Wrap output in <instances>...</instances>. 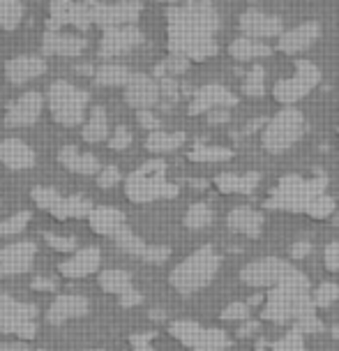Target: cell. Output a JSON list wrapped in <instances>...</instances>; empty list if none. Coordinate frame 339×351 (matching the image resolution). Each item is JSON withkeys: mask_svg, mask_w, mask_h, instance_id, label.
<instances>
[{"mask_svg": "<svg viewBox=\"0 0 339 351\" xmlns=\"http://www.w3.org/2000/svg\"><path fill=\"white\" fill-rule=\"evenodd\" d=\"M168 51L190 60H208L217 56L215 33L222 26L219 12L210 0H190L166 12Z\"/></svg>", "mask_w": 339, "mask_h": 351, "instance_id": "obj_1", "label": "cell"}, {"mask_svg": "<svg viewBox=\"0 0 339 351\" xmlns=\"http://www.w3.org/2000/svg\"><path fill=\"white\" fill-rule=\"evenodd\" d=\"M268 208L305 213L310 217L325 219L335 215V199L325 194V180L318 178H300V176H286L277 187L270 192Z\"/></svg>", "mask_w": 339, "mask_h": 351, "instance_id": "obj_2", "label": "cell"}, {"mask_svg": "<svg viewBox=\"0 0 339 351\" xmlns=\"http://www.w3.org/2000/svg\"><path fill=\"white\" fill-rule=\"evenodd\" d=\"M219 254L210 245L199 247L197 252H192L185 261H180L178 266L171 271V287L183 296L201 291L203 287H208L212 278L219 271Z\"/></svg>", "mask_w": 339, "mask_h": 351, "instance_id": "obj_3", "label": "cell"}, {"mask_svg": "<svg viewBox=\"0 0 339 351\" xmlns=\"http://www.w3.org/2000/svg\"><path fill=\"white\" fill-rule=\"evenodd\" d=\"M180 192L178 185L166 180V165L162 160H150L131 171L125 180V194L134 204H150L157 199H171Z\"/></svg>", "mask_w": 339, "mask_h": 351, "instance_id": "obj_4", "label": "cell"}, {"mask_svg": "<svg viewBox=\"0 0 339 351\" xmlns=\"http://www.w3.org/2000/svg\"><path fill=\"white\" fill-rule=\"evenodd\" d=\"M303 134H305V116L298 109H293V106H284V109L277 111L266 123L261 134V143L268 153L279 155L286 153Z\"/></svg>", "mask_w": 339, "mask_h": 351, "instance_id": "obj_5", "label": "cell"}, {"mask_svg": "<svg viewBox=\"0 0 339 351\" xmlns=\"http://www.w3.org/2000/svg\"><path fill=\"white\" fill-rule=\"evenodd\" d=\"M88 102H90V95L70 81H53L49 86V109L58 125H65V128L79 125L86 116Z\"/></svg>", "mask_w": 339, "mask_h": 351, "instance_id": "obj_6", "label": "cell"}, {"mask_svg": "<svg viewBox=\"0 0 339 351\" xmlns=\"http://www.w3.org/2000/svg\"><path fill=\"white\" fill-rule=\"evenodd\" d=\"M300 271L291 261L277 259V256H266V259H256L240 271L242 285L254 287V289H273L281 282L291 280Z\"/></svg>", "mask_w": 339, "mask_h": 351, "instance_id": "obj_7", "label": "cell"}, {"mask_svg": "<svg viewBox=\"0 0 339 351\" xmlns=\"http://www.w3.org/2000/svg\"><path fill=\"white\" fill-rule=\"evenodd\" d=\"M35 315V305L21 303V300H14L5 291H0V333L16 335L21 340H33L37 335Z\"/></svg>", "mask_w": 339, "mask_h": 351, "instance_id": "obj_8", "label": "cell"}, {"mask_svg": "<svg viewBox=\"0 0 339 351\" xmlns=\"http://www.w3.org/2000/svg\"><path fill=\"white\" fill-rule=\"evenodd\" d=\"M321 81V70L314 65L312 60H298L296 62V74L288 79H281L275 84L273 95L279 104L284 106H293L296 102H300L303 97H307L314 88L318 86Z\"/></svg>", "mask_w": 339, "mask_h": 351, "instance_id": "obj_9", "label": "cell"}, {"mask_svg": "<svg viewBox=\"0 0 339 351\" xmlns=\"http://www.w3.org/2000/svg\"><path fill=\"white\" fill-rule=\"evenodd\" d=\"M168 333L185 347H190L194 351H222L231 344L229 335L219 328H205L197 322L190 319H180L168 326Z\"/></svg>", "mask_w": 339, "mask_h": 351, "instance_id": "obj_10", "label": "cell"}, {"mask_svg": "<svg viewBox=\"0 0 339 351\" xmlns=\"http://www.w3.org/2000/svg\"><path fill=\"white\" fill-rule=\"evenodd\" d=\"M143 12V5L139 0H123V3H97L90 0V16L92 23L104 30L118 28V26H134Z\"/></svg>", "mask_w": 339, "mask_h": 351, "instance_id": "obj_11", "label": "cell"}, {"mask_svg": "<svg viewBox=\"0 0 339 351\" xmlns=\"http://www.w3.org/2000/svg\"><path fill=\"white\" fill-rule=\"evenodd\" d=\"M62 26H77L86 30L92 26L90 0H53L49 8V30H60Z\"/></svg>", "mask_w": 339, "mask_h": 351, "instance_id": "obj_12", "label": "cell"}, {"mask_svg": "<svg viewBox=\"0 0 339 351\" xmlns=\"http://www.w3.org/2000/svg\"><path fill=\"white\" fill-rule=\"evenodd\" d=\"M37 254V245L33 241L10 243L0 250V278H14L30 271Z\"/></svg>", "mask_w": 339, "mask_h": 351, "instance_id": "obj_13", "label": "cell"}, {"mask_svg": "<svg viewBox=\"0 0 339 351\" xmlns=\"http://www.w3.org/2000/svg\"><path fill=\"white\" fill-rule=\"evenodd\" d=\"M113 241H116V245L121 247L123 252H127L131 256H139V259L148 261V263H164L168 259V254H171V250L166 245H146V243H143L127 224L113 236Z\"/></svg>", "mask_w": 339, "mask_h": 351, "instance_id": "obj_14", "label": "cell"}, {"mask_svg": "<svg viewBox=\"0 0 339 351\" xmlns=\"http://www.w3.org/2000/svg\"><path fill=\"white\" fill-rule=\"evenodd\" d=\"M143 44V33L136 26H118L104 30V37L99 42V56L104 58H116L136 49Z\"/></svg>", "mask_w": 339, "mask_h": 351, "instance_id": "obj_15", "label": "cell"}, {"mask_svg": "<svg viewBox=\"0 0 339 351\" xmlns=\"http://www.w3.org/2000/svg\"><path fill=\"white\" fill-rule=\"evenodd\" d=\"M238 26H240L242 35L254 37V40H268V37H279L284 33L281 19L275 14H268V12H261V10L242 12Z\"/></svg>", "mask_w": 339, "mask_h": 351, "instance_id": "obj_16", "label": "cell"}, {"mask_svg": "<svg viewBox=\"0 0 339 351\" xmlns=\"http://www.w3.org/2000/svg\"><path fill=\"white\" fill-rule=\"evenodd\" d=\"M162 99L160 81L148 74H131L129 84L125 86V102L134 109H153Z\"/></svg>", "mask_w": 339, "mask_h": 351, "instance_id": "obj_17", "label": "cell"}, {"mask_svg": "<svg viewBox=\"0 0 339 351\" xmlns=\"http://www.w3.org/2000/svg\"><path fill=\"white\" fill-rule=\"evenodd\" d=\"M238 104V97L229 88L224 86H203L199 90H194L192 95V102H190V114L192 116H199V114H210L215 109H229V106H236Z\"/></svg>", "mask_w": 339, "mask_h": 351, "instance_id": "obj_18", "label": "cell"}, {"mask_svg": "<svg viewBox=\"0 0 339 351\" xmlns=\"http://www.w3.org/2000/svg\"><path fill=\"white\" fill-rule=\"evenodd\" d=\"M318 37H321V23L305 21L296 28L284 30L277 40V49L286 56H296V53H303L310 47H314Z\"/></svg>", "mask_w": 339, "mask_h": 351, "instance_id": "obj_19", "label": "cell"}, {"mask_svg": "<svg viewBox=\"0 0 339 351\" xmlns=\"http://www.w3.org/2000/svg\"><path fill=\"white\" fill-rule=\"evenodd\" d=\"M44 99L40 93L30 90L23 93L21 97H16L14 102H10L8 114H5V123L10 128H28V125L37 123V118L42 114Z\"/></svg>", "mask_w": 339, "mask_h": 351, "instance_id": "obj_20", "label": "cell"}, {"mask_svg": "<svg viewBox=\"0 0 339 351\" xmlns=\"http://www.w3.org/2000/svg\"><path fill=\"white\" fill-rule=\"evenodd\" d=\"M44 72H47V60L40 56H14L5 62V77L14 86L28 84V81L42 77Z\"/></svg>", "mask_w": 339, "mask_h": 351, "instance_id": "obj_21", "label": "cell"}, {"mask_svg": "<svg viewBox=\"0 0 339 351\" xmlns=\"http://www.w3.org/2000/svg\"><path fill=\"white\" fill-rule=\"evenodd\" d=\"M88 40L81 35H65L60 30H47L42 40V51L47 56H60V58H72L86 51Z\"/></svg>", "mask_w": 339, "mask_h": 351, "instance_id": "obj_22", "label": "cell"}, {"mask_svg": "<svg viewBox=\"0 0 339 351\" xmlns=\"http://www.w3.org/2000/svg\"><path fill=\"white\" fill-rule=\"evenodd\" d=\"M88 310H90L88 298L74 296V293H65V296H58L51 305H49L47 322L51 326H60V324L70 322V319H79V317L88 315Z\"/></svg>", "mask_w": 339, "mask_h": 351, "instance_id": "obj_23", "label": "cell"}, {"mask_svg": "<svg viewBox=\"0 0 339 351\" xmlns=\"http://www.w3.org/2000/svg\"><path fill=\"white\" fill-rule=\"evenodd\" d=\"M99 261H102V254H99L97 247H84L70 259L62 261L58 271L62 278H88V275L97 273Z\"/></svg>", "mask_w": 339, "mask_h": 351, "instance_id": "obj_24", "label": "cell"}, {"mask_svg": "<svg viewBox=\"0 0 339 351\" xmlns=\"http://www.w3.org/2000/svg\"><path fill=\"white\" fill-rule=\"evenodd\" d=\"M0 165H5L12 171H23L35 165V153L21 139H5L0 141Z\"/></svg>", "mask_w": 339, "mask_h": 351, "instance_id": "obj_25", "label": "cell"}, {"mask_svg": "<svg viewBox=\"0 0 339 351\" xmlns=\"http://www.w3.org/2000/svg\"><path fill=\"white\" fill-rule=\"evenodd\" d=\"M226 227L247 238H259L263 231V215L249 206H238L226 217Z\"/></svg>", "mask_w": 339, "mask_h": 351, "instance_id": "obj_26", "label": "cell"}, {"mask_svg": "<svg viewBox=\"0 0 339 351\" xmlns=\"http://www.w3.org/2000/svg\"><path fill=\"white\" fill-rule=\"evenodd\" d=\"M88 224L99 236H116L125 227V213L113 206H95L88 215Z\"/></svg>", "mask_w": 339, "mask_h": 351, "instance_id": "obj_27", "label": "cell"}, {"mask_svg": "<svg viewBox=\"0 0 339 351\" xmlns=\"http://www.w3.org/2000/svg\"><path fill=\"white\" fill-rule=\"evenodd\" d=\"M60 165L72 173L79 176H92L99 171V160L92 153H84L77 146H62L58 153Z\"/></svg>", "mask_w": 339, "mask_h": 351, "instance_id": "obj_28", "label": "cell"}, {"mask_svg": "<svg viewBox=\"0 0 339 351\" xmlns=\"http://www.w3.org/2000/svg\"><path fill=\"white\" fill-rule=\"evenodd\" d=\"M30 197H33V202L37 204V208L51 213L53 217H58V219L72 217L70 197H60L53 187H35V190L30 192Z\"/></svg>", "mask_w": 339, "mask_h": 351, "instance_id": "obj_29", "label": "cell"}, {"mask_svg": "<svg viewBox=\"0 0 339 351\" xmlns=\"http://www.w3.org/2000/svg\"><path fill=\"white\" fill-rule=\"evenodd\" d=\"M261 183L259 171L247 173H219L215 178V185L224 194H252Z\"/></svg>", "mask_w": 339, "mask_h": 351, "instance_id": "obj_30", "label": "cell"}, {"mask_svg": "<svg viewBox=\"0 0 339 351\" xmlns=\"http://www.w3.org/2000/svg\"><path fill=\"white\" fill-rule=\"evenodd\" d=\"M229 53L234 56L238 62H249L256 58H268V56H273V47L263 40H254V37L242 35L229 44Z\"/></svg>", "mask_w": 339, "mask_h": 351, "instance_id": "obj_31", "label": "cell"}, {"mask_svg": "<svg viewBox=\"0 0 339 351\" xmlns=\"http://www.w3.org/2000/svg\"><path fill=\"white\" fill-rule=\"evenodd\" d=\"M187 141V134L185 132H164V130H155L148 134L146 139V148L150 153H173V150H178L183 143Z\"/></svg>", "mask_w": 339, "mask_h": 351, "instance_id": "obj_32", "label": "cell"}, {"mask_svg": "<svg viewBox=\"0 0 339 351\" xmlns=\"http://www.w3.org/2000/svg\"><path fill=\"white\" fill-rule=\"evenodd\" d=\"M106 134H109V118H106V111L102 106H92L81 136H84V141L88 143H99L106 139Z\"/></svg>", "mask_w": 339, "mask_h": 351, "instance_id": "obj_33", "label": "cell"}, {"mask_svg": "<svg viewBox=\"0 0 339 351\" xmlns=\"http://www.w3.org/2000/svg\"><path fill=\"white\" fill-rule=\"evenodd\" d=\"M131 74L134 72H129L125 65H113V62H109V65L97 67L92 77H95L97 86H127Z\"/></svg>", "mask_w": 339, "mask_h": 351, "instance_id": "obj_34", "label": "cell"}, {"mask_svg": "<svg viewBox=\"0 0 339 351\" xmlns=\"http://www.w3.org/2000/svg\"><path fill=\"white\" fill-rule=\"evenodd\" d=\"M99 287H102L106 293H113V296H123V293H127L129 289H134L129 273H125V271L99 273Z\"/></svg>", "mask_w": 339, "mask_h": 351, "instance_id": "obj_35", "label": "cell"}, {"mask_svg": "<svg viewBox=\"0 0 339 351\" xmlns=\"http://www.w3.org/2000/svg\"><path fill=\"white\" fill-rule=\"evenodd\" d=\"M212 224V210L208 204L199 202V204H192L190 210L185 213V227L192 229V231H201L205 227Z\"/></svg>", "mask_w": 339, "mask_h": 351, "instance_id": "obj_36", "label": "cell"}, {"mask_svg": "<svg viewBox=\"0 0 339 351\" xmlns=\"http://www.w3.org/2000/svg\"><path fill=\"white\" fill-rule=\"evenodd\" d=\"M187 158L192 162H226L234 158V150L222 146H194Z\"/></svg>", "mask_w": 339, "mask_h": 351, "instance_id": "obj_37", "label": "cell"}, {"mask_svg": "<svg viewBox=\"0 0 339 351\" xmlns=\"http://www.w3.org/2000/svg\"><path fill=\"white\" fill-rule=\"evenodd\" d=\"M23 19L21 0H0V28L14 30Z\"/></svg>", "mask_w": 339, "mask_h": 351, "instance_id": "obj_38", "label": "cell"}, {"mask_svg": "<svg viewBox=\"0 0 339 351\" xmlns=\"http://www.w3.org/2000/svg\"><path fill=\"white\" fill-rule=\"evenodd\" d=\"M187 70H190V58H185V56H175V53H171L168 58L162 60L160 65H155L153 77H155V79L175 77V74H185Z\"/></svg>", "mask_w": 339, "mask_h": 351, "instance_id": "obj_39", "label": "cell"}, {"mask_svg": "<svg viewBox=\"0 0 339 351\" xmlns=\"http://www.w3.org/2000/svg\"><path fill=\"white\" fill-rule=\"evenodd\" d=\"M242 93L249 97H261L266 93V72L261 65H254L242 81Z\"/></svg>", "mask_w": 339, "mask_h": 351, "instance_id": "obj_40", "label": "cell"}, {"mask_svg": "<svg viewBox=\"0 0 339 351\" xmlns=\"http://www.w3.org/2000/svg\"><path fill=\"white\" fill-rule=\"evenodd\" d=\"M157 81H160L162 99H164V102H162V109H171V106L183 97V86L178 84V79L175 77H162Z\"/></svg>", "mask_w": 339, "mask_h": 351, "instance_id": "obj_41", "label": "cell"}, {"mask_svg": "<svg viewBox=\"0 0 339 351\" xmlns=\"http://www.w3.org/2000/svg\"><path fill=\"white\" fill-rule=\"evenodd\" d=\"M337 300H339V285H335V282H323L312 293V303L316 307H330Z\"/></svg>", "mask_w": 339, "mask_h": 351, "instance_id": "obj_42", "label": "cell"}, {"mask_svg": "<svg viewBox=\"0 0 339 351\" xmlns=\"http://www.w3.org/2000/svg\"><path fill=\"white\" fill-rule=\"evenodd\" d=\"M28 222H30V213L28 210H21V213H16V215H12V217L0 219V236H14V234H18V231L26 229Z\"/></svg>", "mask_w": 339, "mask_h": 351, "instance_id": "obj_43", "label": "cell"}, {"mask_svg": "<svg viewBox=\"0 0 339 351\" xmlns=\"http://www.w3.org/2000/svg\"><path fill=\"white\" fill-rule=\"evenodd\" d=\"M273 351H305L303 333H300V330H291V333H286L279 342H275Z\"/></svg>", "mask_w": 339, "mask_h": 351, "instance_id": "obj_44", "label": "cell"}, {"mask_svg": "<svg viewBox=\"0 0 339 351\" xmlns=\"http://www.w3.org/2000/svg\"><path fill=\"white\" fill-rule=\"evenodd\" d=\"M121 180H123V173H121V169H118L116 165L104 167L102 171H99V176H97V185L102 187V190H111V187H116Z\"/></svg>", "mask_w": 339, "mask_h": 351, "instance_id": "obj_45", "label": "cell"}, {"mask_svg": "<svg viewBox=\"0 0 339 351\" xmlns=\"http://www.w3.org/2000/svg\"><path fill=\"white\" fill-rule=\"evenodd\" d=\"M44 241L49 243V247L58 250V252H72L77 250V241L72 236H58V234H44Z\"/></svg>", "mask_w": 339, "mask_h": 351, "instance_id": "obj_46", "label": "cell"}, {"mask_svg": "<svg viewBox=\"0 0 339 351\" xmlns=\"http://www.w3.org/2000/svg\"><path fill=\"white\" fill-rule=\"evenodd\" d=\"M222 319L226 322H242L249 319V305L247 303H231L222 310Z\"/></svg>", "mask_w": 339, "mask_h": 351, "instance_id": "obj_47", "label": "cell"}, {"mask_svg": "<svg viewBox=\"0 0 339 351\" xmlns=\"http://www.w3.org/2000/svg\"><path fill=\"white\" fill-rule=\"evenodd\" d=\"M109 146L113 150H127L131 146V132L125 128V125H121V128L113 130V136L109 141Z\"/></svg>", "mask_w": 339, "mask_h": 351, "instance_id": "obj_48", "label": "cell"}, {"mask_svg": "<svg viewBox=\"0 0 339 351\" xmlns=\"http://www.w3.org/2000/svg\"><path fill=\"white\" fill-rule=\"evenodd\" d=\"M136 121H139L141 128H143V130H148V132L162 130V121H160V118H157L150 109H141V111H136Z\"/></svg>", "mask_w": 339, "mask_h": 351, "instance_id": "obj_49", "label": "cell"}, {"mask_svg": "<svg viewBox=\"0 0 339 351\" xmlns=\"http://www.w3.org/2000/svg\"><path fill=\"white\" fill-rule=\"evenodd\" d=\"M323 261H325V268L332 273H339V241L330 243L323 252Z\"/></svg>", "mask_w": 339, "mask_h": 351, "instance_id": "obj_50", "label": "cell"}, {"mask_svg": "<svg viewBox=\"0 0 339 351\" xmlns=\"http://www.w3.org/2000/svg\"><path fill=\"white\" fill-rule=\"evenodd\" d=\"M131 340V351H153V347H150V340H153V333H136V335H131L129 337Z\"/></svg>", "mask_w": 339, "mask_h": 351, "instance_id": "obj_51", "label": "cell"}, {"mask_svg": "<svg viewBox=\"0 0 339 351\" xmlns=\"http://www.w3.org/2000/svg\"><path fill=\"white\" fill-rule=\"evenodd\" d=\"M310 254H312V243H307V241H300L291 247L293 259H305V256H310Z\"/></svg>", "mask_w": 339, "mask_h": 351, "instance_id": "obj_52", "label": "cell"}, {"mask_svg": "<svg viewBox=\"0 0 339 351\" xmlns=\"http://www.w3.org/2000/svg\"><path fill=\"white\" fill-rule=\"evenodd\" d=\"M141 300H143V296H141L139 291H136V289H129L127 293H123V296H121V305H123V307H134V305H139Z\"/></svg>", "mask_w": 339, "mask_h": 351, "instance_id": "obj_53", "label": "cell"}, {"mask_svg": "<svg viewBox=\"0 0 339 351\" xmlns=\"http://www.w3.org/2000/svg\"><path fill=\"white\" fill-rule=\"evenodd\" d=\"M33 289L35 291H55V282L51 278H33Z\"/></svg>", "mask_w": 339, "mask_h": 351, "instance_id": "obj_54", "label": "cell"}, {"mask_svg": "<svg viewBox=\"0 0 339 351\" xmlns=\"http://www.w3.org/2000/svg\"><path fill=\"white\" fill-rule=\"evenodd\" d=\"M229 118H231L229 109H215V111H210V114H208V123L222 125V123H229Z\"/></svg>", "mask_w": 339, "mask_h": 351, "instance_id": "obj_55", "label": "cell"}, {"mask_svg": "<svg viewBox=\"0 0 339 351\" xmlns=\"http://www.w3.org/2000/svg\"><path fill=\"white\" fill-rule=\"evenodd\" d=\"M256 330H259V324L256 322H247L244 326H240V330H238V335L240 337H252Z\"/></svg>", "mask_w": 339, "mask_h": 351, "instance_id": "obj_56", "label": "cell"}, {"mask_svg": "<svg viewBox=\"0 0 339 351\" xmlns=\"http://www.w3.org/2000/svg\"><path fill=\"white\" fill-rule=\"evenodd\" d=\"M266 123H268L266 118H256V121H252L247 128H244V134H252V132H256L259 128H266Z\"/></svg>", "mask_w": 339, "mask_h": 351, "instance_id": "obj_57", "label": "cell"}, {"mask_svg": "<svg viewBox=\"0 0 339 351\" xmlns=\"http://www.w3.org/2000/svg\"><path fill=\"white\" fill-rule=\"evenodd\" d=\"M0 351H30L26 344H0Z\"/></svg>", "mask_w": 339, "mask_h": 351, "instance_id": "obj_58", "label": "cell"}, {"mask_svg": "<svg viewBox=\"0 0 339 351\" xmlns=\"http://www.w3.org/2000/svg\"><path fill=\"white\" fill-rule=\"evenodd\" d=\"M77 72H81L84 77H88V74H95V70H92V65H79Z\"/></svg>", "mask_w": 339, "mask_h": 351, "instance_id": "obj_59", "label": "cell"}, {"mask_svg": "<svg viewBox=\"0 0 339 351\" xmlns=\"http://www.w3.org/2000/svg\"><path fill=\"white\" fill-rule=\"evenodd\" d=\"M332 224H335V227H339V210H335V215H332Z\"/></svg>", "mask_w": 339, "mask_h": 351, "instance_id": "obj_60", "label": "cell"}, {"mask_svg": "<svg viewBox=\"0 0 339 351\" xmlns=\"http://www.w3.org/2000/svg\"><path fill=\"white\" fill-rule=\"evenodd\" d=\"M160 3H171V5H175V3H180V0H160Z\"/></svg>", "mask_w": 339, "mask_h": 351, "instance_id": "obj_61", "label": "cell"}, {"mask_svg": "<svg viewBox=\"0 0 339 351\" xmlns=\"http://www.w3.org/2000/svg\"><path fill=\"white\" fill-rule=\"evenodd\" d=\"M37 351H42V349H37Z\"/></svg>", "mask_w": 339, "mask_h": 351, "instance_id": "obj_62", "label": "cell"}]
</instances>
